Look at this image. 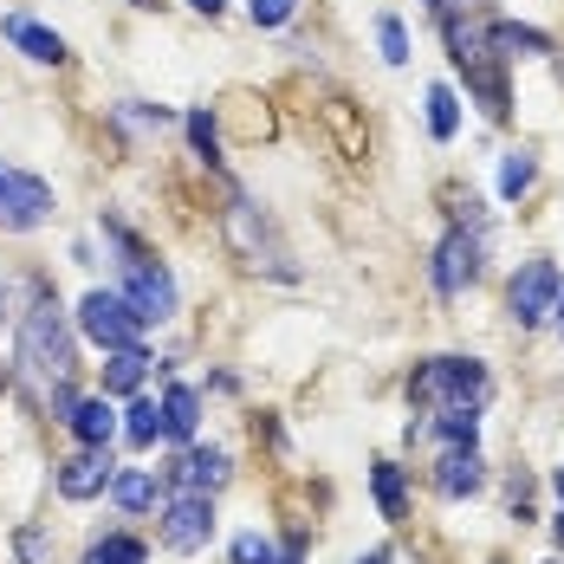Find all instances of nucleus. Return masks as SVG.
Instances as JSON below:
<instances>
[{
	"label": "nucleus",
	"mask_w": 564,
	"mask_h": 564,
	"mask_svg": "<svg viewBox=\"0 0 564 564\" xmlns=\"http://www.w3.org/2000/svg\"><path fill=\"white\" fill-rule=\"evenodd\" d=\"M20 364L58 390V383H72V370H78V350H72V332H65V312H58V299L46 285H33V312H26V325H20Z\"/></svg>",
	"instance_id": "nucleus-1"
},
{
	"label": "nucleus",
	"mask_w": 564,
	"mask_h": 564,
	"mask_svg": "<svg viewBox=\"0 0 564 564\" xmlns=\"http://www.w3.org/2000/svg\"><path fill=\"white\" fill-rule=\"evenodd\" d=\"M221 227H227V247L247 260V267H267V273H280V280H292V260H285V247H280V234L260 221V208L247 202V195H234L227 202V215H221Z\"/></svg>",
	"instance_id": "nucleus-2"
},
{
	"label": "nucleus",
	"mask_w": 564,
	"mask_h": 564,
	"mask_svg": "<svg viewBox=\"0 0 564 564\" xmlns=\"http://www.w3.org/2000/svg\"><path fill=\"white\" fill-rule=\"evenodd\" d=\"M409 395L415 402H480L487 395V364H474V357H429L415 377H409Z\"/></svg>",
	"instance_id": "nucleus-3"
},
{
	"label": "nucleus",
	"mask_w": 564,
	"mask_h": 564,
	"mask_svg": "<svg viewBox=\"0 0 564 564\" xmlns=\"http://www.w3.org/2000/svg\"><path fill=\"white\" fill-rule=\"evenodd\" d=\"M78 332H85L91 344H105V350H130V344L143 338V318L130 312L123 292H85V305H78Z\"/></svg>",
	"instance_id": "nucleus-4"
},
{
	"label": "nucleus",
	"mask_w": 564,
	"mask_h": 564,
	"mask_svg": "<svg viewBox=\"0 0 564 564\" xmlns=\"http://www.w3.org/2000/svg\"><path fill=\"white\" fill-rule=\"evenodd\" d=\"M123 299H130V312H137L143 325H163V318H175V280H170V267H156L150 253H130V260H123Z\"/></svg>",
	"instance_id": "nucleus-5"
},
{
	"label": "nucleus",
	"mask_w": 564,
	"mask_h": 564,
	"mask_svg": "<svg viewBox=\"0 0 564 564\" xmlns=\"http://www.w3.org/2000/svg\"><path fill=\"white\" fill-rule=\"evenodd\" d=\"M558 292H564V280H558L552 260H525V267L512 273V285H507V312L519 318V325H545V318L558 312Z\"/></svg>",
	"instance_id": "nucleus-6"
},
{
	"label": "nucleus",
	"mask_w": 564,
	"mask_h": 564,
	"mask_svg": "<svg viewBox=\"0 0 564 564\" xmlns=\"http://www.w3.org/2000/svg\"><path fill=\"white\" fill-rule=\"evenodd\" d=\"M46 215H53V188L40 175L0 163V227L7 234H26V227H40Z\"/></svg>",
	"instance_id": "nucleus-7"
},
{
	"label": "nucleus",
	"mask_w": 564,
	"mask_h": 564,
	"mask_svg": "<svg viewBox=\"0 0 564 564\" xmlns=\"http://www.w3.org/2000/svg\"><path fill=\"white\" fill-rule=\"evenodd\" d=\"M156 532H163L170 552H202L215 539V494H170Z\"/></svg>",
	"instance_id": "nucleus-8"
},
{
	"label": "nucleus",
	"mask_w": 564,
	"mask_h": 564,
	"mask_svg": "<svg viewBox=\"0 0 564 564\" xmlns=\"http://www.w3.org/2000/svg\"><path fill=\"white\" fill-rule=\"evenodd\" d=\"M474 273H480V234H467V227H454L448 240L435 247V267H429V280H435V292H467L474 285Z\"/></svg>",
	"instance_id": "nucleus-9"
},
{
	"label": "nucleus",
	"mask_w": 564,
	"mask_h": 564,
	"mask_svg": "<svg viewBox=\"0 0 564 564\" xmlns=\"http://www.w3.org/2000/svg\"><path fill=\"white\" fill-rule=\"evenodd\" d=\"M111 448H78L72 460H58V494L65 500H91V494H105L111 487Z\"/></svg>",
	"instance_id": "nucleus-10"
},
{
	"label": "nucleus",
	"mask_w": 564,
	"mask_h": 564,
	"mask_svg": "<svg viewBox=\"0 0 564 564\" xmlns=\"http://www.w3.org/2000/svg\"><path fill=\"white\" fill-rule=\"evenodd\" d=\"M170 487L175 494H215L227 487V454L221 448H188L170 460Z\"/></svg>",
	"instance_id": "nucleus-11"
},
{
	"label": "nucleus",
	"mask_w": 564,
	"mask_h": 564,
	"mask_svg": "<svg viewBox=\"0 0 564 564\" xmlns=\"http://www.w3.org/2000/svg\"><path fill=\"white\" fill-rule=\"evenodd\" d=\"M487 487V460L474 448H448L435 460V494L442 500H467V494H480Z\"/></svg>",
	"instance_id": "nucleus-12"
},
{
	"label": "nucleus",
	"mask_w": 564,
	"mask_h": 564,
	"mask_svg": "<svg viewBox=\"0 0 564 564\" xmlns=\"http://www.w3.org/2000/svg\"><path fill=\"white\" fill-rule=\"evenodd\" d=\"M0 26H7V40H13V46H20V53L33 58V65H65V40H58L53 26H40V20H26V13H7V20H0Z\"/></svg>",
	"instance_id": "nucleus-13"
},
{
	"label": "nucleus",
	"mask_w": 564,
	"mask_h": 564,
	"mask_svg": "<svg viewBox=\"0 0 564 564\" xmlns=\"http://www.w3.org/2000/svg\"><path fill=\"white\" fill-rule=\"evenodd\" d=\"M65 429L78 435V448H111V435H117L111 395H85V402H72V415H65Z\"/></svg>",
	"instance_id": "nucleus-14"
},
{
	"label": "nucleus",
	"mask_w": 564,
	"mask_h": 564,
	"mask_svg": "<svg viewBox=\"0 0 564 564\" xmlns=\"http://www.w3.org/2000/svg\"><path fill=\"white\" fill-rule=\"evenodd\" d=\"M111 500L123 512H150L156 507V474H150V467H117L111 474Z\"/></svg>",
	"instance_id": "nucleus-15"
},
{
	"label": "nucleus",
	"mask_w": 564,
	"mask_h": 564,
	"mask_svg": "<svg viewBox=\"0 0 564 564\" xmlns=\"http://www.w3.org/2000/svg\"><path fill=\"white\" fill-rule=\"evenodd\" d=\"M195 422H202V395L188 390V383H170V395H163V435L188 442V435H195Z\"/></svg>",
	"instance_id": "nucleus-16"
},
{
	"label": "nucleus",
	"mask_w": 564,
	"mask_h": 564,
	"mask_svg": "<svg viewBox=\"0 0 564 564\" xmlns=\"http://www.w3.org/2000/svg\"><path fill=\"white\" fill-rule=\"evenodd\" d=\"M143 370H150V357L130 344V350H111L105 357V395H130V390H143Z\"/></svg>",
	"instance_id": "nucleus-17"
},
{
	"label": "nucleus",
	"mask_w": 564,
	"mask_h": 564,
	"mask_svg": "<svg viewBox=\"0 0 564 564\" xmlns=\"http://www.w3.org/2000/svg\"><path fill=\"white\" fill-rule=\"evenodd\" d=\"M487 46L500 58H519V53H552V40L545 33H532V26H512V20H494L487 26Z\"/></svg>",
	"instance_id": "nucleus-18"
},
{
	"label": "nucleus",
	"mask_w": 564,
	"mask_h": 564,
	"mask_svg": "<svg viewBox=\"0 0 564 564\" xmlns=\"http://www.w3.org/2000/svg\"><path fill=\"white\" fill-rule=\"evenodd\" d=\"M370 494H377L383 519H402V512H409V487H402V467H395V460H377V467H370Z\"/></svg>",
	"instance_id": "nucleus-19"
},
{
	"label": "nucleus",
	"mask_w": 564,
	"mask_h": 564,
	"mask_svg": "<svg viewBox=\"0 0 564 564\" xmlns=\"http://www.w3.org/2000/svg\"><path fill=\"white\" fill-rule=\"evenodd\" d=\"M435 435H442L448 448H474V435H480V402H448L442 422H435Z\"/></svg>",
	"instance_id": "nucleus-20"
},
{
	"label": "nucleus",
	"mask_w": 564,
	"mask_h": 564,
	"mask_svg": "<svg viewBox=\"0 0 564 564\" xmlns=\"http://www.w3.org/2000/svg\"><path fill=\"white\" fill-rule=\"evenodd\" d=\"M467 85L480 91V105H487V117H507V78L494 72V58H480V65H467Z\"/></svg>",
	"instance_id": "nucleus-21"
},
{
	"label": "nucleus",
	"mask_w": 564,
	"mask_h": 564,
	"mask_svg": "<svg viewBox=\"0 0 564 564\" xmlns=\"http://www.w3.org/2000/svg\"><path fill=\"white\" fill-rule=\"evenodd\" d=\"M123 435H130L137 448H150V442L163 435V402H143V395H137V402L123 409Z\"/></svg>",
	"instance_id": "nucleus-22"
},
{
	"label": "nucleus",
	"mask_w": 564,
	"mask_h": 564,
	"mask_svg": "<svg viewBox=\"0 0 564 564\" xmlns=\"http://www.w3.org/2000/svg\"><path fill=\"white\" fill-rule=\"evenodd\" d=\"M532 182H539V156H532V150H512L507 163H500V195H507V202H519Z\"/></svg>",
	"instance_id": "nucleus-23"
},
{
	"label": "nucleus",
	"mask_w": 564,
	"mask_h": 564,
	"mask_svg": "<svg viewBox=\"0 0 564 564\" xmlns=\"http://www.w3.org/2000/svg\"><path fill=\"white\" fill-rule=\"evenodd\" d=\"M150 552H143V539H130V532H111V539H98L91 552H85V564H143Z\"/></svg>",
	"instance_id": "nucleus-24"
},
{
	"label": "nucleus",
	"mask_w": 564,
	"mask_h": 564,
	"mask_svg": "<svg viewBox=\"0 0 564 564\" xmlns=\"http://www.w3.org/2000/svg\"><path fill=\"white\" fill-rule=\"evenodd\" d=\"M429 130L448 143L454 130H460V105H454V91L448 85H429Z\"/></svg>",
	"instance_id": "nucleus-25"
},
{
	"label": "nucleus",
	"mask_w": 564,
	"mask_h": 564,
	"mask_svg": "<svg viewBox=\"0 0 564 564\" xmlns=\"http://www.w3.org/2000/svg\"><path fill=\"white\" fill-rule=\"evenodd\" d=\"M13 552H20V564H46V558H53V532L20 525V532H13Z\"/></svg>",
	"instance_id": "nucleus-26"
},
{
	"label": "nucleus",
	"mask_w": 564,
	"mask_h": 564,
	"mask_svg": "<svg viewBox=\"0 0 564 564\" xmlns=\"http://www.w3.org/2000/svg\"><path fill=\"white\" fill-rule=\"evenodd\" d=\"M188 143H195L208 163H221V137H215V117L208 111H188Z\"/></svg>",
	"instance_id": "nucleus-27"
},
{
	"label": "nucleus",
	"mask_w": 564,
	"mask_h": 564,
	"mask_svg": "<svg viewBox=\"0 0 564 564\" xmlns=\"http://www.w3.org/2000/svg\"><path fill=\"white\" fill-rule=\"evenodd\" d=\"M377 40H383V58H390V65H409V33H402V20H395V13L377 20Z\"/></svg>",
	"instance_id": "nucleus-28"
},
{
	"label": "nucleus",
	"mask_w": 564,
	"mask_h": 564,
	"mask_svg": "<svg viewBox=\"0 0 564 564\" xmlns=\"http://www.w3.org/2000/svg\"><path fill=\"white\" fill-rule=\"evenodd\" d=\"M280 552H273V539H260V532H240L234 539V564H273Z\"/></svg>",
	"instance_id": "nucleus-29"
},
{
	"label": "nucleus",
	"mask_w": 564,
	"mask_h": 564,
	"mask_svg": "<svg viewBox=\"0 0 564 564\" xmlns=\"http://www.w3.org/2000/svg\"><path fill=\"white\" fill-rule=\"evenodd\" d=\"M247 13H253V26H285L299 13V0H247Z\"/></svg>",
	"instance_id": "nucleus-30"
},
{
	"label": "nucleus",
	"mask_w": 564,
	"mask_h": 564,
	"mask_svg": "<svg viewBox=\"0 0 564 564\" xmlns=\"http://www.w3.org/2000/svg\"><path fill=\"white\" fill-rule=\"evenodd\" d=\"M188 7H195V13H208V20H215V13H221L227 0H188Z\"/></svg>",
	"instance_id": "nucleus-31"
},
{
	"label": "nucleus",
	"mask_w": 564,
	"mask_h": 564,
	"mask_svg": "<svg viewBox=\"0 0 564 564\" xmlns=\"http://www.w3.org/2000/svg\"><path fill=\"white\" fill-rule=\"evenodd\" d=\"M429 7H435V13H460V7H467V0H429Z\"/></svg>",
	"instance_id": "nucleus-32"
},
{
	"label": "nucleus",
	"mask_w": 564,
	"mask_h": 564,
	"mask_svg": "<svg viewBox=\"0 0 564 564\" xmlns=\"http://www.w3.org/2000/svg\"><path fill=\"white\" fill-rule=\"evenodd\" d=\"M357 564H390V552H370V558H357Z\"/></svg>",
	"instance_id": "nucleus-33"
},
{
	"label": "nucleus",
	"mask_w": 564,
	"mask_h": 564,
	"mask_svg": "<svg viewBox=\"0 0 564 564\" xmlns=\"http://www.w3.org/2000/svg\"><path fill=\"white\" fill-rule=\"evenodd\" d=\"M552 487H558V500H564V467H558V474H552Z\"/></svg>",
	"instance_id": "nucleus-34"
},
{
	"label": "nucleus",
	"mask_w": 564,
	"mask_h": 564,
	"mask_svg": "<svg viewBox=\"0 0 564 564\" xmlns=\"http://www.w3.org/2000/svg\"><path fill=\"white\" fill-rule=\"evenodd\" d=\"M552 532H558V545H564V512H558V519H552Z\"/></svg>",
	"instance_id": "nucleus-35"
},
{
	"label": "nucleus",
	"mask_w": 564,
	"mask_h": 564,
	"mask_svg": "<svg viewBox=\"0 0 564 564\" xmlns=\"http://www.w3.org/2000/svg\"><path fill=\"white\" fill-rule=\"evenodd\" d=\"M558 325H564V292H558Z\"/></svg>",
	"instance_id": "nucleus-36"
},
{
	"label": "nucleus",
	"mask_w": 564,
	"mask_h": 564,
	"mask_svg": "<svg viewBox=\"0 0 564 564\" xmlns=\"http://www.w3.org/2000/svg\"><path fill=\"white\" fill-rule=\"evenodd\" d=\"M130 7H156V0H130Z\"/></svg>",
	"instance_id": "nucleus-37"
},
{
	"label": "nucleus",
	"mask_w": 564,
	"mask_h": 564,
	"mask_svg": "<svg viewBox=\"0 0 564 564\" xmlns=\"http://www.w3.org/2000/svg\"><path fill=\"white\" fill-rule=\"evenodd\" d=\"M552 564H558V558H552Z\"/></svg>",
	"instance_id": "nucleus-38"
}]
</instances>
